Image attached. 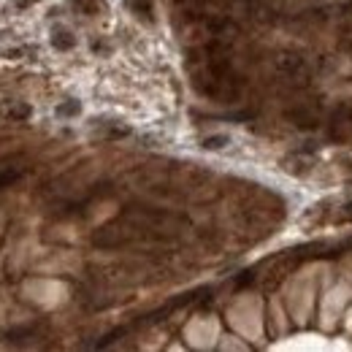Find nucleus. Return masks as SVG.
Listing matches in <instances>:
<instances>
[{"label": "nucleus", "instance_id": "f257e3e1", "mask_svg": "<svg viewBox=\"0 0 352 352\" xmlns=\"http://www.w3.org/2000/svg\"><path fill=\"white\" fill-rule=\"evenodd\" d=\"M0 114H3L6 120H14V122H22V120H30V114H33V109H30L28 103H19V100H14V103H8V106H0Z\"/></svg>", "mask_w": 352, "mask_h": 352}, {"label": "nucleus", "instance_id": "f03ea898", "mask_svg": "<svg viewBox=\"0 0 352 352\" xmlns=\"http://www.w3.org/2000/svg\"><path fill=\"white\" fill-rule=\"evenodd\" d=\"M52 46L54 49H74L76 46V38H74V33L71 30H65V28H57L54 33H52Z\"/></svg>", "mask_w": 352, "mask_h": 352}, {"label": "nucleus", "instance_id": "7ed1b4c3", "mask_svg": "<svg viewBox=\"0 0 352 352\" xmlns=\"http://www.w3.org/2000/svg\"><path fill=\"white\" fill-rule=\"evenodd\" d=\"M82 14H87V16H95L98 11H103V3L100 0H71Z\"/></svg>", "mask_w": 352, "mask_h": 352}, {"label": "nucleus", "instance_id": "20e7f679", "mask_svg": "<svg viewBox=\"0 0 352 352\" xmlns=\"http://www.w3.org/2000/svg\"><path fill=\"white\" fill-rule=\"evenodd\" d=\"M225 144H228L225 135H209V138H204V146H206V149H220Z\"/></svg>", "mask_w": 352, "mask_h": 352}, {"label": "nucleus", "instance_id": "39448f33", "mask_svg": "<svg viewBox=\"0 0 352 352\" xmlns=\"http://www.w3.org/2000/svg\"><path fill=\"white\" fill-rule=\"evenodd\" d=\"M16 179H19V171H8V168H6V171H0V190H3V187H8V184H14Z\"/></svg>", "mask_w": 352, "mask_h": 352}, {"label": "nucleus", "instance_id": "423d86ee", "mask_svg": "<svg viewBox=\"0 0 352 352\" xmlns=\"http://www.w3.org/2000/svg\"><path fill=\"white\" fill-rule=\"evenodd\" d=\"M57 111H60V114H79V103H65V106H60Z\"/></svg>", "mask_w": 352, "mask_h": 352}, {"label": "nucleus", "instance_id": "0eeeda50", "mask_svg": "<svg viewBox=\"0 0 352 352\" xmlns=\"http://www.w3.org/2000/svg\"><path fill=\"white\" fill-rule=\"evenodd\" d=\"M33 3H38V0H14L16 8H28V6H33Z\"/></svg>", "mask_w": 352, "mask_h": 352}]
</instances>
